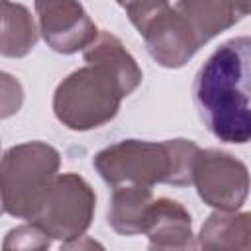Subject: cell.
Listing matches in <instances>:
<instances>
[{
	"mask_svg": "<svg viewBox=\"0 0 251 251\" xmlns=\"http://www.w3.org/2000/svg\"><path fill=\"white\" fill-rule=\"evenodd\" d=\"M112 198L108 208V224L120 235L141 233V220L145 208L153 200L151 186L143 184H118L112 186Z\"/></svg>",
	"mask_w": 251,
	"mask_h": 251,
	"instance_id": "obj_14",
	"label": "cell"
},
{
	"mask_svg": "<svg viewBox=\"0 0 251 251\" xmlns=\"http://www.w3.org/2000/svg\"><path fill=\"white\" fill-rule=\"evenodd\" d=\"M251 0H176L175 10L186 20L200 45L229 29L249 14Z\"/></svg>",
	"mask_w": 251,
	"mask_h": 251,
	"instance_id": "obj_10",
	"label": "cell"
},
{
	"mask_svg": "<svg viewBox=\"0 0 251 251\" xmlns=\"http://www.w3.org/2000/svg\"><path fill=\"white\" fill-rule=\"evenodd\" d=\"M39 39V27L31 12L12 0H0V55L22 59L33 51Z\"/></svg>",
	"mask_w": 251,
	"mask_h": 251,
	"instance_id": "obj_13",
	"label": "cell"
},
{
	"mask_svg": "<svg viewBox=\"0 0 251 251\" xmlns=\"http://www.w3.org/2000/svg\"><path fill=\"white\" fill-rule=\"evenodd\" d=\"M59 167L61 153L45 141H25L6 149L0 157V200L4 212L29 222Z\"/></svg>",
	"mask_w": 251,
	"mask_h": 251,
	"instance_id": "obj_3",
	"label": "cell"
},
{
	"mask_svg": "<svg viewBox=\"0 0 251 251\" xmlns=\"http://www.w3.org/2000/svg\"><path fill=\"white\" fill-rule=\"evenodd\" d=\"M84 61L104 67L120 84L124 96H129L143 80V73L133 59V55L124 47V43L110 31H98L94 41L82 49Z\"/></svg>",
	"mask_w": 251,
	"mask_h": 251,
	"instance_id": "obj_11",
	"label": "cell"
},
{
	"mask_svg": "<svg viewBox=\"0 0 251 251\" xmlns=\"http://www.w3.org/2000/svg\"><path fill=\"white\" fill-rule=\"evenodd\" d=\"M24 106V86L22 82L6 73L0 71V120L16 116Z\"/></svg>",
	"mask_w": 251,
	"mask_h": 251,
	"instance_id": "obj_17",
	"label": "cell"
},
{
	"mask_svg": "<svg viewBox=\"0 0 251 251\" xmlns=\"http://www.w3.org/2000/svg\"><path fill=\"white\" fill-rule=\"evenodd\" d=\"M141 233L147 235L151 249H192V216L173 198H153L141 220Z\"/></svg>",
	"mask_w": 251,
	"mask_h": 251,
	"instance_id": "obj_9",
	"label": "cell"
},
{
	"mask_svg": "<svg viewBox=\"0 0 251 251\" xmlns=\"http://www.w3.org/2000/svg\"><path fill=\"white\" fill-rule=\"evenodd\" d=\"M251 39L224 41L198 69L192 98L200 122L224 143L243 145L251 139Z\"/></svg>",
	"mask_w": 251,
	"mask_h": 251,
	"instance_id": "obj_1",
	"label": "cell"
},
{
	"mask_svg": "<svg viewBox=\"0 0 251 251\" xmlns=\"http://www.w3.org/2000/svg\"><path fill=\"white\" fill-rule=\"evenodd\" d=\"M192 184L204 204L214 210H239L249 194V171L243 161L222 149H200L192 169Z\"/></svg>",
	"mask_w": 251,
	"mask_h": 251,
	"instance_id": "obj_6",
	"label": "cell"
},
{
	"mask_svg": "<svg viewBox=\"0 0 251 251\" xmlns=\"http://www.w3.org/2000/svg\"><path fill=\"white\" fill-rule=\"evenodd\" d=\"M96 212L94 188L76 173H63L53 178L43 194L31 224L61 243L84 237Z\"/></svg>",
	"mask_w": 251,
	"mask_h": 251,
	"instance_id": "obj_5",
	"label": "cell"
},
{
	"mask_svg": "<svg viewBox=\"0 0 251 251\" xmlns=\"http://www.w3.org/2000/svg\"><path fill=\"white\" fill-rule=\"evenodd\" d=\"M33 6L39 33L57 53H78L98 35L96 24L78 0H35Z\"/></svg>",
	"mask_w": 251,
	"mask_h": 251,
	"instance_id": "obj_7",
	"label": "cell"
},
{
	"mask_svg": "<svg viewBox=\"0 0 251 251\" xmlns=\"http://www.w3.org/2000/svg\"><path fill=\"white\" fill-rule=\"evenodd\" d=\"M200 147L190 139L143 141L124 139L112 143L94 155V169L110 184H143L159 182L173 186L192 184V169Z\"/></svg>",
	"mask_w": 251,
	"mask_h": 251,
	"instance_id": "obj_2",
	"label": "cell"
},
{
	"mask_svg": "<svg viewBox=\"0 0 251 251\" xmlns=\"http://www.w3.org/2000/svg\"><path fill=\"white\" fill-rule=\"evenodd\" d=\"M116 2L126 10L129 22L139 33L153 18H157L163 10L171 6L169 0H116Z\"/></svg>",
	"mask_w": 251,
	"mask_h": 251,
	"instance_id": "obj_16",
	"label": "cell"
},
{
	"mask_svg": "<svg viewBox=\"0 0 251 251\" xmlns=\"http://www.w3.org/2000/svg\"><path fill=\"white\" fill-rule=\"evenodd\" d=\"M196 247L247 251L251 247V214L237 210L212 212L200 227Z\"/></svg>",
	"mask_w": 251,
	"mask_h": 251,
	"instance_id": "obj_12",
	"label": "cell"
},
{
	"mask_svg": "<svg viewBox=\"0 0 251 251\" xmlns=\"http://www.w3.org/2000/svg\"><path fill=\"white\" fill-rule=\"evenodd\" d=\"M49 245H51V237L31 222L12 227L2 241V249H6V251H10V249L35 251V249H47Z\"/></svg>",
	"mask_w": 251,
	"mask_h": 251,
	"instance_id": "obj_15",
	"label": "cell"
},
{
	"mask_svg": "<svg viewBox=\"0 0 251 251\" xmlns=\"http://www.w3.org/2000/svg\"><path fill=\"white\" fill-rule=\"evenodd\" d=\"M139 35L143 37L153 61L165 69L184 67L200 49L190 25L175 10V6H169L153 18Z\"/></svg>",
	"mask_w": 251,
	"mask_h": 251,
	"instance_id": "obj_8",
	"label": "cell"
},
{
	"mask_svg": "<svg viewBox=\"0 0 251 251\" xmlns=\"http://www.w3.org/2000/svg\"><path fill=\"white\" fill-rule=\"evenodd\" d=\"M118 80L100 65L86 63L65 76L53 94L55 118L73 131H88L112 122L122 106Z\"/></svg>",
	"mask_w": 251,
	"mask_h": 251,
	"instance_id": "obj_4",
	"label": "cell"
},
{
	"mask_svg": "<svg viewBox=\"0 0 251 251\" xmlns=\"http://www.w3.org/2000/svg\"><path fill=\"white\" fill-rule=\"evenodd\" d=\"M2 212H4V208H2V200H0V214H2Z\"/></svg>",
	"mask_w": 251,
	"mask_h": 251,
	"instance_id": "obj_18",
	"label": "cell"
}]
</instances>
